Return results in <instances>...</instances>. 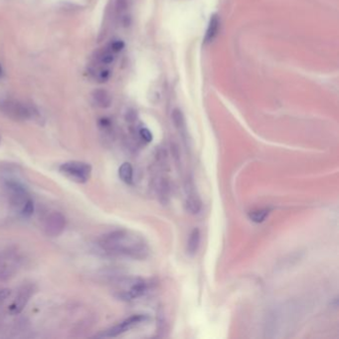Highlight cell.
<instances>
[{
  "label": "cell",
  "mask_w": 339,
  "mask_h": 339,
  "mask_svg": "<svg viewBox=\"0 0 339 339\" xmlns=\"http://www.w3.org/2000/svg\"><path fill=\"white\" fill-rule=\"evenodd\" d=\"M0 180L10 203L20 213L23 205L30 199L25 183L17 175L13 174L10 169L1 172Z\"/></svg>",
  "instance_id": "2"
},
{
  "label": "cell",
  "mask_w": 339,
  "mask_h": 339,
  "mask_svg": "<svg viewBox=\"0 0 339 339\" xmlns=\"http://www.w3.org/2000/svg\"><path fill=\"white\" fill-rule=\"evenodd\" d=\"M269 210L268 209H257L253 210L249 213V218L252 222L254 223H262L268 216Z\"/></svg>",
  "instance_id": "16"
},
{
  "label": "cell",
  "mask_w": 339,
  "mask_h": 339,
  "mask_svg": "<svg viewBox=\"0 0 339 339\" xmlns=\"http://www.w3.org/2000/svg\"><path fill=\"white\" fill-rule=\"evenodd\" d=\"M92 98L94 102L100 107H108L111 104V95L110 93L103 88H97L92 91Z\"/></svg>",
  "instance_id": "12"
},
{
  "label": "cell",
  "mask_w": 339,
  "mask_h": 339,
  "mask_svg": "<svg viewBox=\"0 0 339 339\" xmlns=\"http://www.w3.org/2000/svg\"><path fill=\"white\" fill-rule=\"evenodd\" d=\"M171 116H172V121L174 123V126L179 131L182 138L186 139L187 126H186V121H185V117H184L183 112L179 108H175V109H173Z\"/></svg>",
  "instance_id": "11"
},
{
  "label": "cell",
  "mask_w": 339,
  "mask_h": 339,
  "mask_svg": "<svg viewBox=\"0 0 339 339\" xmlns=\"http://www.w3.org/2000/svg\"><path fill=\"white\" fill-rule=\"evenodd\" d=\"M115 8L118 12H124L128 8V0H115Z\"/></svg>",
  "instance_id": "22"
},
{
  "label": "cell",
  "mask_w": 339,
  "mask_h": 339,
  "mask_svg": "<svg viewBox=\"0 0 339 339\" xmlns=\"http://www.w3.org/2000/svg\"><path fill=\"white\" fill-rule=\"evenodd\" d=\"M110 76H111V71H110V70H108V69H102L101 71L98 72V74H97V79H98L99 82L104 83V82H106V81L109 80Z\"/></svg>",
  "instance_id": "20"
},
{
  "label": "cell",
  "mask_w": 339,
  "mask_h": 339,
  "mask_svg": "<svg viewBox=\"0 0 339 339\" xmlns=\"http://www.w3.org/2000/svg\"><path fill=\"white\" fill-rule=\"evenodd\" d=\"M20 265V257L13 252L0 253V280L12 277Z\"/></svg>",
  "instance_id": "7"
},
{
  "label": "cell",
  "mask_w": 339,
  "mask_h": 339,
  "mask_svg": "<svg viewBox=\"0 0 339 339\" xmlns=\"http://www.w3.org/2000/svg\"><path fill=\"white\" fill-rule=\"evenodd\" d=\"M219 27H220V19L218 15H212L208 24V28L206 31V36H205V41L207 43H211L216 36L218 35L219 32Z\"/></svg>",
  "instance_id": "14"
},
{
  "label": "cell",
  "mask_w": 339,
  "mask_h": 339,
  "mask_svg": "<svg viewBox=\"0 0 339 339\" xmlns=\"http://www.w3.org/2000/svg\"><path fill=\"white\" fill-rule=\"evenodd\" d=\"M66 225V217L60 212H53L46 218L44 230L49 237H58L64 232Z\"/></svg>",
  "instance_id": "8"
},
{
  "label": "cell",
  "mask_w": 339,
  "mask_h": 339,
  "mask_svg": "<svg viewBox=\"0 0 339 339\" xmlns=\"http://www.w3.org/2000/svg\"><path fill=\"white\" fill-rule=\"evenodd\" d=\"M186 201L185 206L189 213L191 214H198L202 208L201 199L195 189V185L192 180H188L186 182Z\"/></svg>",
  "instance_id": "9"
},
{
  "label": "cell",
  "mask_w": 339,
  "mask_h": 339,
  "mask_svg": "<svg viewBox=\"0 0 339 339\" xmlns=\"http://www.w3.org/2000/svg\"><path fill=\"white\" fill-rule=\"evenodd\" d=\"M147 288L146 281L139 276H125L114 283V296L123 301H131L142 296Z\"/></svg>",
  "instance_id": "3"
},
{
  "label": "cell",
  "mask_w": 339,
  "mask_h": 339,
  "mask_svg": "<svg viewBox=\"0 0 339 339\" xmlns=\"http://www.w3.org/2000/svg\"><path fill=\"white\" fill-rule=\"evenodd\" d=\"M119 178L126 184L130 185L133 182V168L129 162H124L118 169Z\"/></svg>",
  "instance_id": "15"
},
{
  "label": "cell",
  "mask_w": 339,
  "mask_h": 339,
  "mask_svg": "<svg viewBox=\"0 0 339 339\" xmlns=\"http://www.w3.org/2000/svg\"><path fill=\"white\" fill-rule=\"evenodd\" d=\"M98 123H99V125H100L102 128H108V127L110 126V124H111L110 119L107 118V117H102V118H100L99 121H98Z\"/></svg>",
  "instance_id": "23"
},
{
  "label": "cell",
  "mask_w": 339,
  "mask_h": 339,
  "mask_svg": "<svg viewBox=\"0 0 339 339\" xmlns=\"http://www.w3.org/2000/svg\"><path fill=\"white\" fill-rule=\"evenodd\" d=\"M33 293H34V287L32 284L23 285L20 288V290L18 291L16 299L14 300V302L12 303V305L10 307V311L14 314L20 313L24 309L26 304L28 303V301H29V299Z\"/></svg>",
  "instance_id": "10"
},
{
  "label": "cell",
  "mask_w": 339,
  "mask_h": 339,
  "mask_svg": "<svg viewBox=\"0 0 339 339\" xmlns=\"http://www.w3.org/2000/svg\"><path fill=\"white\" fill-rule=\"evenodd\" d=\"M127 121H133L135 118H136V113L133 111V110H129L126 112V115H125Z\"/></svg>",
  "instance_id": "24"
},
{
  "label": "cell",
  "mask_w": 339,
  "mask_h": 339,
  "mask_svg": "<svg viewBox=\"0 0 339 339\" xmlns=\"http://www.w3.org/2000/svg\"><path fill=\"white\" fill-rule=\"evenodd\" d=\"M0 110L15 120H26L32 117V111L25 104L12 99L1 100Z\"/></svg>",
  "instance_id": "6"
},
{
  "label": "cell",
  "mask_w": 339,
  "mask_h": 339,
  "mask_svg": "<svg viewBox=\"0 0 339 339\" xmlns=\"http://www.w3.org/2000/svg\"><path fill=\"white\" fill-rule=\"evenodd\" d=\"M139 135H140L141 139H142L143 141H145V142H151V141H152V138H153L152 133H151L150 130H149L148 128H146V127H141V128L139 129Z\"/></svg>",
  "instance_id": "19"
},
{
  "label": "cell",
  "mask_w": 339,
  "mask_h": 339,
  "mask_svg": "<svg viewBox=\"0 0 339 339\" xmlns=\"http://www.w3.org/2000/svg\"><path fill=\"white\" fill-rule=\"evenodd\" d=\"M114 55L112 53H105L100 57V62L104 65H109L114 62Z\"/></svg>",
  "instance_id": "21"
},
{
  "label": "cell",
  "mask_w": 339,
  "mask_h": 339,
  "mask_svg": "<svg viewBox=\"0 0 339 339\" xmlns=\"http://www.w3.org/2000/svg\"><path fill=\"white\" fill-rule=\"evenodd\" d=\"M147 320H149V316L146 314H134L122 320L118 324L110 327L109 329L101 332V334H99L98 336L99 337H116L138 325H141L142 323H145Z\"/></svg>",
  "instance_id": "5"
},
{
  "label": "cell",
  "mask_w": 339,
  "mask_h": 339,
  "mask_svg": "<svg viewBox=\"0 0 339 339\" xmlns=\"http://www.w3.org/2000/svg\"><path fill=\"white\" fill-rule=\"evenodd\" d=\"M124 46H125V44H124V42L122 40L116 39V40L111 42L110 50L113 53H118V52H120V51H122L124 49Z\"/></svg>",
  "instance_id": "18"
},
{
  "label": "cell",
  "mask_w": 339,
  "mask_h": 339,
  "mask_svg": "<svg viewBox=\"0 0 339 339\" xmlns=\"http://www.w3.org/2000/svg\"><path fill=\"white\" fill-rule=\"evenodd\" d=\"M2 75V67H1V65H0V76Z\"/></svg>",
  "instance_id": "25"
},
{
  "label": "cell",
  "mask_w": 339,
  "mask_h": 339,
  "mask_svg": "<svg viewBox=\"0 0 339 339\" xmlns=\"http://www.w3.org/2000/svg\"><path fill=\"white\" fill-rule=\"evenodd\" d=\"M200 239H201L200 230L198 228L193 229V231L191 232L189 236L187 247H186V251L189 255H194L197 253L199 246H200Z\"/></svg>",
  "instance_id": "13"
},
{
  "label": "cell",
  "mask_w": 339,
  "mask_h": 339,
  "mask_svg": "<svg viewBox=\"0 0 339 339\" xmlns=\"http://www.w3.org/2000/svg\"><path fill=\"white\" fill-rule=\"evenodd\" d=\"M96 245L106 255L137 260L145 259L150 252L148 243L141 235L126 229L115 230L102 235Z\"/></svg>",
  "instance_id": "1"
},
{
  "label": "cell",
  "mask_w": 339,
  "mask_h": 339,
  "mask_svg": "<svg viewBox=\"0 0 339 339\" xmlns=\"http://www.w3.org/2000/svg\"><path fill=\"white\" fill-rule=\"evenodd\" d=\"M59 170L62 174L77 183H85L91 175L90 164L83 161H67L60 165Z\"/></svg>",
  "instance_id": "4"
},
{
  "label": "cell",
  "mask_w": 339,
  "mask_h": 339,
  "mask_svg": "<svg viewBox=\"0 0 339 339\" xmlns=\"http://www.w3.org/2000/svg\"><path fill=\"white\" fill-rule=\"evenodd\" d=\"M34 210H35V207H34V202L32 201V199H28L26 201V203L23 205L21 211H20V214L25 217V218H29L31 217L33 214H34Z\"/></svg>",
  "instance_id": "17"
}]
</instances>
